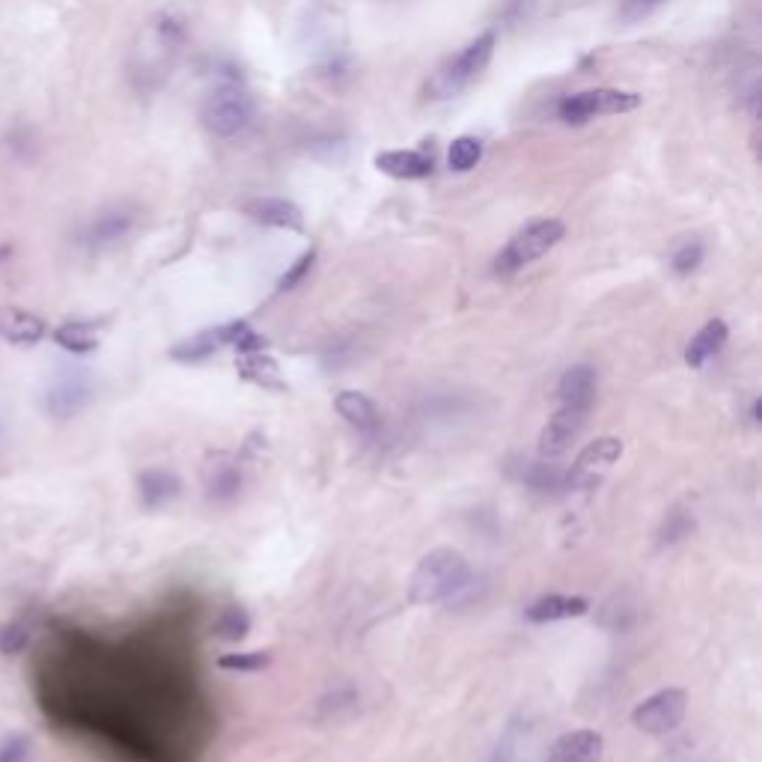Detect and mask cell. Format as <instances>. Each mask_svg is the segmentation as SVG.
Returning a JSON list of instances; mask_svg holds the SVG:
<instances>
[{
    "label": "cell",
    "instance_id": "83f0119b",
    "mask_svg": "<svg viewBox=\"0 0 762 762\" xmlns=\"http://www.w3.org/2000/svg\"><path fill=\"white\" fill-rule=\"evenodd\" d=\"M358 706V691L355 688H334L319 700V718L322 721H340L343 715H352Z\"/></svg>",
    "mask_w": 762,
    "mask_h": 762
},
{
    "label": "cell",
    "instance_id": "7c38bea8",
    "mask_svg": "<svg viewBox=\"0 0 762 762\" xmlns=\"http://www.w3.org/2000/svg\"><path fill=\"white\" fill-rule=\"evenodd\" d=\"M48 334V325L42 316L24 310V307H0V340L9 346L30 349L42 343Z\"/></svg>",
    "mask_w": 762,
    "mask_h": 762
},
{
    "label": "cell",
    "instance_id": "ac0fdd59",
    "mask_svg": "<svg viewBox=\"0 0 762 762\" xmlns=\"http://www.w3.org/2000/svg\"><path fill=\"white\" fill-rule=\"evenodd\" d=\"M376 167L393 179H426L432 176V155L417 149H390L376 155Z\"/></svg>",
    "mask_w": 762,
    "mask_h": 762
},
{
    "label": "cell",
    "instance_id": "44dd1931",
    "mask_svg": "<svg viewBox=\"0 0 762 762\" xmlns=\"http://www.w3.org/2000/svg\"><path fill=\"white\" fill-rule=\"evenodd\" d=\"M239 376L256 384V387H262V390H274V393H283L289 387L283 373H280V364L265 349L239 355Z\"/></svg>",
    "mask_w": 762,
    "mask_h": 762
},
{
    "label": "cell",
    "instance_id": "e575fe53",
    "mask_svg": "<svg viewBox=\"0 0 762 762\" xmlns=\"http://www.w3.org/2000/svg\"><path fill=\"white\" fill-rule=\"evenodd\" d=\"M12 254H15V248H12V245H0V268L12 259Z\"/></svg>",
    "mask_w": 762,
    "mask_h": 762
},
{
    "label": "cell",
    "instance_id": "5bb4252c",
    "mask_svg": "<svg viewBox=\"0 0 762 762\" xmlns=\"http://www.w3.org/2000/svg\"><path fill=\"white\" fill-rule=\"evenodd\" d=\"M334 408H337V414H340L355 432H361V435L379 432V405H376L367 393H361V390H340L337 399H334Z\"/></svg>",
    "mask_w": 762,
    "mask_h": 762
},
{
    "label": "cell",
    "instance_id": "52a82bcc",
    "mask_svg": "<svg viewBox=\"0 0 762 762\" xmlns=\"http://www.w3.org/2000/svg\"><path fill=\"white\" fill-rule=\"evenodd\" d=\"M688 712V694L682 688H661L643 703H637L632 712V724L640 733L649 736H667L673 733Z\"/></svg>",
    "mask_w": 762,
    "mask_h": 762
},
{
    "label": "cell",
    "instance_id": "cb8c5ba5",
    "mask_svg": "<svg viewBox=\"0 0 762 762\" xmlns=\"http://www.w3.org/2000/svg\"><path fill=\"white\" fill-rule=\"evenodd\" d=\"M206 495H209V501H218V504H224V501H233L236 495H239V489H242V474H239V468L233 465V462H215V465H209V471H206Z\"/></svg>",
    "mask_w": 762,
    "mask_h": 762
},
{
    "label": "cell",
    "instance_id": "ba28073f",
    "mask_svg": "<svg viewBox=\"0 0 762 762\" xmlns=\"http://www.w3.org/2000/svg\"><path fill=\"white\" fill-rule=\"evenodd\" d=\"M96 396V384L84 370H66L48 384L45 390V411L54 420H72L78 417Z\"/></svg>",
    "mask_w": 762,
    "mask_h": 762
},
{
    "label": "cell",
    "instance_id": "d6a6232c",
    "mask_svg": "<svg viewBox=\"0 0 762 762\" xmlns=\"http://www.w3.org/2000/svg\"><path fill=\"white\" fill-rule=\"evenodd\" d=\"M313 262H316V251H307V254H301L295 259V265L277 280V292H289V289H295L307 274H310V268H313Z\"/></svg>",
    "mask_w": 762,
    "mask_h": 762
},
{
    "label": "cell",
    "instance_id": "4dcf8cb0",
    "mask_svg": "<svg viewBox=\"0 0 762 762\" xmlns=\"http://www.w3.org/2000/svg\"><path fill=\"white\" fill-rule=\"evenodd\" d=\"M700 262H703V245H700L697 239L682 242V245L673 251V256H670V265H673L676 274H691V271L700 268Z\"/></svg>",
    "mask_w": 762,
    "mask_h": 762
},
{
    "label": "cell",
    "instance_id": "d6986e66",
    "mask_svg": "<svg viewBox=\"0 0 762 762\" xmlns=\"http://www.w3.org/2000/svg\"><path fill=\"white\" fill-rule=\"evenodd\" d=\"M587 611H590V602H587L584 596H560V593H554V596L536 599V602L524 611V617H527L530 623H560V620L584 617Z\"/></svg>",
    "mask_w": 762,
    "mask_h": 762
},
{
    "label": "cell",
    "instance_id": "7402d4cb",
    "mask_svg": "<svg viewBox=\"0 0 762 762\" xmlns=\"http://www.w3.org/2000/svg\"><path fill=\"white\" fill-rule=\"evenodd\" d=\"M99 331H102V322H93V319H69L63 322L60 328H54V343L60 349H66L69 355H90L99 349Z\"/></svg>",
    "mask_w": 762,
    "mask_h": 762
},
{
    "label": "cell",
    "instance_id": "9c48e42d",
    "mask_svg": "<svg viewBox=\"0 0 762 762\" xmlns=\"http://www.w3.org/2000/svg\"><path fill=\"white\" fill-rule=\"evenodd\" d=\"M620 456H623V441H620V438L602 435V438L590 441V444L578 453L572 471H566V486H569V489H590V486H596L599 477H602Z\"/></svg>",
    "mask_w": 762,
    "mask_h": 762
},
{
    "label": "cell",
    "instance_id": "e0dca14e",
    "mask_svg": "<svg viewBox=\"0 0 762 762\" xmlns=\"http://www.w3.org/2000/svg\"><path fill=\"white\" fill-rule=\"evenodd\" d=\"M596 387H599L596 370L590 364H575L563 373V379L557 384V399H560V405H575V408L590 411V405L596 399Z\"/></svg>",
    "mask_w": 762,
    "mask_h": 762
},
{
    "label": "cell",
    "instance_id": "ffe728a7",
    "mask_svg": "<svg viewBox=\"0 0 762 762\" xmlns=\"http://www.w3.org/2000/svg\"><path fill=\"white\" fill-rule=\"evenodd\" d=\"M727 337H730L727 322H724V319H709V322L691 337V343L685 346V364L694 367V370H700L706 361H712V358L724 349Z\"/></svg>",
    "mask_w": 762,
    "mask_h": 762
},
{
    "label": "cell",
    "instance_id": "4fadbf2b",
    "mask_svg": "<svg viewBox=\"0 0 762 762\" xmlns=\"http://www.w3.org/2000/svg\"><path fill=\"white\" fill-rule=\"evenodd\" d=\"M605 739L596 730H575L560 736L542 762H599Z\"/></svg>",
    "mask_w": 762,
    "mask_h": 762
},
{
    "label": "cell",
    "instance_id": "7a4b0ae2",
    "mask_svg": "<svg viewBox=\"0 0 762 762\" xmlns=\"http://www.w3.org/2000/svg\"><path fill=\"white\" fill-rule=\"evenodd\" d=\"M495 45H498V36L489 30V33H483V36H477L471 45H465L453 60H447L438 72H435V78L426 84V93H429V99H456L462 90H468L477 78H480V72L489 66V60H492V54H495Z\"/></svg>",
    "mask_w": 762,
    "mask_h": 762
},
{
    "label": "cell",
    "instance_id": "30bf717a",
    "mask_svg": "<svg viewBox=\"0 0 762 762\" xmlns=\"http://www.w3.org/2000/svg\"><path fill=\"white\" fill-rule=\"evenodd\" d=\"M587 414H590V411H584V408L560 405V408L548 417V423L542 426V432H539V444H536L539 459H560V456L575 444V438L581 435V429H584V423H587Z\"/></svg>",
    "mask_w": 762,
    "mask_h": 762
},
{
    "label": "cell",
    "instance_id": "6da1fadb",
    "mask_svg": "<svg viewBox=\"0 0 762 762\" xmlns=\"http://www.w3.org/2000/svg\"><path fill=\"white\" fill-rule=\"evenodd\" d=\"M468 584H471L468 560L453 548H435L417 563L408 584V599L414 605H441L468 590Z\"/></svg>",
    "mask_w": 762,
    "mask_h": 762
},
{
    "label": "cell",
    "instance_id": "d4e9b609",
    "mask_svg": "<svg viewBox=\"0 0 762 762\" xmlns=\"http://www.w3.org/2000/svg\"><path fill=\"white\" fill-rule=\"evenodd\" d=\"M212 632H215L218 640L239 643L242 637H248V632H251V614H248L242 605H227V608L218 614V620H215Z\"/></svg>",
    "mask_w": 762,
    "mask_h": 762
},
{
    "label": "cell",
    "instance_id": "484cf974",
    "mask_svg": "<svg viewBox=\"0 0 762 762\" xmlns=\"http://www.w3.org/2000/svg\"><path fill=\"white\" fill-rule=\"evenodd\" d=\"M480 158H483V140H480V137H471V134L456 137V140L450 143V149H447V164H450V170H456V173L474 170V167L480 164Z\"/></svg>",
    "mask_w": 762,
    "mask_h": 762
},
{
    "label": "cell",
    "instance_id": "5b68a950",
    "mask_svg": "<svg viewBox=\"0 0 762 762\" xmlns=\"http://www.w3.org/2000/svg\"><path fill=\"white\" fill-rule=\"evenodd\" d=\"M566 236V227L557 218H539L530 221L527 227H521L509 245L495 259V274L498 277H512L515 271H521L524 265L536 262L539 256H545L554 245H560Z\"/></svg>",
    "mask_w": 762,
    "mask_h": 762
},
{
    "label": "cell",
    "instance_id": "3957f363",
    "mask_svg": "<svg viewBox=\"0 0 762 762\" xmlns=\"http://www.w3.org/2000/svg\"><path fill=\"white\" fill-rule=\"evenodd\" d=\"M227 346H233L242 355V352H259L268 343H265L262 334H256L248 322L236 319V322H224L218 328H206V331L176 343L170 349V358L179 361V364H197V361H206V358H212L215 352H221Z\"/></svg>",
    "mask_w": 762,
    "mask_h": 762
},
{
    "label": "cell",
    "instance_id": "277c9868",
    "mask_svg": "<svg viewBox=\"0 0 762 762\" xmlns=\"http://www.w3.org/2000/svg\"><path fill=\"white\" fill-rule=\"evenodd\" d=\"M254 114V96L239 81H227L206 96L200 108V123L215 137H236L254 123Z\"/></svg>",
    "mask_w": 762,
    "mask_h": 762
},
{
    "label": "cell",
    "instance_id": "d590c367",
    "mask_svg": "<svg viewBox=\"0 0 762 762\" xmlns=\"http://www.w3.org/2000/svg\"><path fill=\"white\" fill-rule=\"evenodd\" d=\"M760 414H762V402L760 399H754V402H751V423H760Z\"/></svg>",
    "mask_w": 762,
    "mask_h": 762
},
{
    "label": "cell",
    "instance_id": "f1b7e54d",
    "mask_svg": "<svg viewBox=\"0 0 762 762\" xmlns=\"http://www.w3.org/2000/svg\"><path fill=\"white\" fill-rule=\"evenodd\" d=\"M268 664H271V652H227L218 658V667L233 673H256V670H265Z\"/></svg>",
    "mask_w": 762,
    "mask_h": 762
},
{
    "label": "cell",
    "instance_id": "2e32d148",
    "mask_svg": "<svg viewBox=\"0 0 762 762\" xmlns=\"http://www.w3.org/2000/svg\"><path fill=\"white\" fill-rule=\"evenodd\" d=\"M140 504L146 509H161L173 504L182 492V480L167 468H149L137 477Z\"/></svg>",
    "mask_w": 762,
    "mask_h": 762
},
{
    "label": "cell",
    "instance_id": "4316f807",
    "mask_svg": "<svg viewBox=\"0 0 762 762\" xmlns=\"http://www.w3.org/2000/svg\"><path fill=\"white\" fill-rule=\"evenodd\" d=\"M694 527H697V521H694V515L688 509H670L664 515L661 527H658V548H670V545L688 539L694 533Z\"/></svg>",
    "mask_w": 762,
    "mask_h": 762
},
{
    "label": "cell",
    "instance_id": "8992f818",
    "mask_svg": "<svg viewBox=\"0 0 762 762\" xmlns=\"http://www.w3.org/2000/svg\"><path fill=\"white\" fill-rule=\"evenodd\" d=\"M635 108H640V96L637 93L602 87V90H587V93L563 99L560 102V120L569 123V126H581V123H590L596 117L629 114Z\"/></svg>",
    "mask_w": 762,
    "mask_h": 762
},
{
    "label": "cell",
    "instance_id": "f546056e",
    "mask_svg": "<svg viewBox=\"0 0 762 762\" xmlns=\"http://www.w3.org/2000/svg\"><path fill=\"white\" fill-rule=\"evenodd\" d=\"M30 646V626L24 620H9L0 626V655H21Z\"/></svg>",
    "mask_w": 762,
    "mask_h": 762
},
{
    "label": "cell",
    "instance_id": "1f68e13d",
    "mask_svg": "<svg viewBox=\"0 0 762 762\" xmlns=\"http://www.w3.org/2000/svg\"><path fill=\"white\" fill-rule=\"evenodd\" d=\"M0 762H33V742L24 733H9L0 742Z\"/></svg>",
    "mask_w": 762,
    "mask_h": 762
},
{
    "label": "cell",
    "instance_id": "836d02e7",
    "mask_svg": "<svg viewBox=\"0 0 762 762\" xmlns=\"http://www.w3.org/2000/svg\"><path fill=\"white\" fill-rule=\"evenodd\" d=\"M664 0H626V6H623V15L626 18H643V15H649L652 9H658Z\"/></svg>",
    "mask_w": 762,
    "mask_h": 762
},
{
    "label": "cell",
    "instance_id": "9a60e30c",
    "mask_svg": "<svg viewBox=\"0 0 762 762\" xmlns=\"http://www.w3.org/2000/svg\"><path fill=\"white\" fill-rule=\"evenodd\" d=\"M245 215H251L256 224L262 227H277V230H301L304 227V215L295 203L283 200V197H256L251 203H245Z\"/></svg>",
    "mask_w": 762,
    "mask_h": 762
},
{
    "label": "cell",
    "instance_id": "8fae6325",
    "mask_svg": "<svg viewBox=\"0 0 762 762\" xmlns=\"http://www.w3.org/2000/svg\"><path fill=\"white\" fill-rule=\"evenodd\" d=\"M134 212L126 209V206H111V209H105V212H99L93 221H90V227L84 230V245L90 248V251H105V248H114V245H120L123 239H126L128 233L134 230Z\"/></svg>",
    "mask_w": 762,
    "mask_h": 762
},
{
    "label": "cell",
    "instance_id": "603a6c76",
    "mask_svg": "<svg viewBox=\"0 0 762 762\" xmlns=\"http://www.w3.org/2000/svg\"><path fill=\"white\" fill-rule=\"evenodd\" d=\"M515 480L524 483L533 492H557L566 489V471L557 468L551 459H539V462H521L515 471Z\"/></svg>",
    "mask_w": 762,
    "mask_h": 762
}]
</instances>
